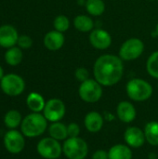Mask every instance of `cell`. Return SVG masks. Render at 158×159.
<instances>
[{"label": "cell", "instance_id": "cell-31", "mask_svg": "<svg viewBox=\"0 0 158 159\" xmlns=\"http://www.w3.org/2000/svg\"><path fill=\"white\" fill-rule=\"evenodd\" d=\"M3 77H4V71H3V68L0 66V81Z\"/></svg>", "mask_w": 158, "mask_h": 159}, {"label": "cell", "instance_id": "cell-23", "mask_svg": "<svg viewBox=\"0 0 158 159\" xmlns=\"http://www.w3.org/2000/svg\"><path fill=\"white\" fill-rule=\"evenodd\" d=\"M5 60L6 62L11 66H16L20 63L22 60V52L20 48L12 47L7 49L5 53Z\"/></svg>", "mask_w": 158, "mask_h": 159}, {"label": "cell", "instance_id": "cell-27", "mask_svg": "<svg viewBox=\"0 0 158 159\" xmlns=\"http://www.w3.org/2000/svg\"><path fill=\"white\" fill-rule=\"evenodd\" d=\"M74 76L78 81H80L82 83V82L89 79V72L85 67H79L75 70Z\"/></svg>", "mask_w": 158, "mask_h": 159}, {"label": "cell", "instance_id": "cell-19", "mask_svg": "<svg viewBox=\"0 0 158 159\" xmlns=\"http://www.w3.org/2000/svg\"><path fill=\"white\" fill-rule=\"evenodd\" d=\"M48 133L49 136L59 142L65 141L68 138V130L67 126L61 121L51 123L48 128Z\"/></svg>", "mask_w": 158, "mask_h": 159}, {"label": "cell", "instance_id": "cell-24", "mask_svg": "<svg viewBox=\"0 0 158 159\" xmlns=\"http://www.w3.org/2000/svg\"><path fill=\"white\" fill-rule=\"evenodd\" d=\"M87 11L92 16H101L105 11V4L102 0H87Z\"/></svg>", "mask_w": 158, "mask_h": 159}, {"label": "cell", "instance_id": "cell-18", "mask_svg": "<svg viewBox=\"0 0 158 159\" xmlns=\"http://www.w3.org/2000/svg\"><path fill=\"white\" fill-rule=\"evenodd\" d=\"M26 104L28 108L33 113H40L43 112L46 102L42 95H40L37 92H31L26 99Z\"/></svg>", "mask_w": 158, "mask_h": 159}, {"label": "cell", "instance_id": "cell-12", "mask_svg": "<svg viewBox=\"0 0 158 159\" xmlns=\"http://www.w3.org/2000/svg\"><path fill=\"white\" fill-rule=\"evenodd\" d=\"M89 42L93 48L103 50L111 46L112 37L107 31L98 28L91 31L89 34Z\"/></svg>", "mask_w": 158, "mask_h": 159}, {"label": "cell", "instance_id": "cell-30", "mask_svg": "<svg viewBox=\"0 0 158 159\" xmlns=\"http://www.w3.org/2000/svg\"><path fill=\"white\" fill-rule=\"evenodd\" d=\"M91 159H109L108 151H105V150H102V149L96 150L92 154Z\"/></svg>", "mask_w": 158, "mask_h": 159}, {"label": "cell", "instance_id": "cell-13", "mask_svg": "<svg viewBox=\"0 0 158 159\" xmlns=\"http://www.w3.org/2000/svg\"><path fill=\"white\" fill-rule=\"evenodd\" d=\"M116 116L121 122L128 124L135 120L137 116V111L135 106L131 102L128 101H123L117 104Z\"/></svg>", "mask_w": 158, "mask_h": 159}, {"label": "cell", "instance_id": "cell-8", "mask_svg": "<svg viewBox=\"0 0 158 159\" xmlns=\"http://www.w3.org/2000/svg\"><path fill=\"white\" fill-rule=\"evenodd\" d=\"M144 50V44L139 38H129L125 41L120 49L119 56L124 61H134L138 59Z\"/></svg>", "mask_w": 158, "mask_h": 159}, {"label": "cell", "instance_id": "cell-10", "mask_svg": "<svg viewBox=\"0 0 158 159\" xmlns=\"http://www.w3.org/2000/svg\"><path fill=\"white\" fill-rule=\"evenodd\" d=\"M4 145L10 154H20L25 146L24 135L16 129H10L4 136Z\"/></svg>", "mask_w": 158, "mask_h": 159}, {"label": "cell", "instance_id": "cell-16", "mask_svg": "<svg viewBox=\"0 0 158 159\" xmlns=\"http://www.w3.org/2000/svg\"><path fill=\"white\" fill-rule=\"evenodd\" d=\"M64 44V35L59 31H50L44 37V45L49 50H58Z\"/></svg>", "mask_w": 158, "mask_h": 159}, {"label": "cell", "instance_id": "cell-17", "mask_svg": "<svg viewBox=\"0 0 158 159\" xmlns=\"http://www.w3.org/2000/svg\"><path fill=\"white\" fill-rule=\"evenodd\" d=\"M109 159H132L133 154L131 148L127 144H115L112 146L109 151Z\"/></svg>", "mask_w": 158, "mask_h": 159}, {"label": "cell", "instance_id": "cell-14", "mask_svg": "<svg viewBox=\"0 0 158 159\" xmlns=\"http://www.w3.org/2000/svg\"><path fill=\"white\" fill-rule=\"evenodd\" d=\"M19 35L17 30L11 25H3L0 27V46L10 48L18 43Z\"/></svg>", "mask_w": 158, "mask_h": 159}, {"label": "cell", "instance_id": "cell-25", "mask_svg": "<svg viewBox=\"0 0 158 159\" xmlns=\"http://www.w3.org/2000/svg\"><path fill=\"white\" fill-rule=\"evenodd\" d=\"M146 70L152 77L158 79V50L153 52L148 58Z\"/></svg>", "mask_w": 158, "mask_h": 159}, {"label": "cell", "instance_id": "cell-1", "mask_svg": "<svg viewBox=\"0 0 158 159\" xmlns=\"http://www.w3.org/2000/svg\"><path fill=\"white\" fill-rule=\"evenodd\" d=\"M95 79L105 87L117 84L124 74V65L120 57L105 54L97 59L93 67Z\"/></svg>", "mask_w": 158, "mask_h": 159}, {"label": "cell", "instance_id": "cell-5", "mask_svg": "<svg viewBox=\"0 0 158 159\" xmlns=\"http://www.w3.org/2000/svg\"><path fill=\"white\" fill-rule=\"evenodd\" d=\"M80 99L88 103L99 102L102 96V86L96 79H88L82 82L78 89Z\"/></svg>", "mask_w": 158, "mask_h": 159}, {"label": "cell", "instance_id": "cell-26", "mask_svg": "<svg viewBox=\"0 0 158 159\" xmlns=\"http://www.w3.org/2000/svg\"><path fill=\"white\" fill-rule=\"evenodd\" d=\"M53 25H54V28L56 31L64 33L70 27V20L65 15H59L55 18Z\"/></svg>", "mask_w": 158, "mask_h": 159}, {"label": "cell", "instance_id": "cell-15", "mask_svg": "<svg viewBox=\"0 0 158 159\" xmlns=\"http://www.w3.org/2000/svg\"><path fill=\"white\" fill-rule=\"evenodd\" d=\"M84 125L88 132L97 133L101 131L103 128L104 119L100 113L96 111H91L86 115L84 118Z\"/></svg>", "mask_w": 158, "mask_h": 159}, {"label": "cell", "instance_id": "cell-3", "mask_svg": "<svg viewBox=\"0 0 158 159\" xmlns=\"http://www.w3.org/2000/svg\"><path fill=\"white\" fill-rule=\"evenodd\" d=\"M126 90L129 98L138 102L149 100L153 94V87L151 84L141 78L129 80L127 84Z\"/></svg>", "mask_w": 158, "mask_h": 159}, {"label": "cell", "instance_id": "cell-22", "mask_svg": "<svg viewBox=\"0 0 158 159\" xmlns=\"http://www.w3.org/2000/svg\"><path fill=\"white\" fill-rule=\"evenodd\" d=\"M21 115L17 110L8 111L4 117L5 125L10 129H15L16 128H18L21 124Z\"/></svg>", "mask_w": 158, "mask_h": 159}, {"label": "cell", "instance_id": "cell-11", "mask_svg": "<svg viewBox=\"0 0 158 159\" xmlns=\"http://www.w3.org/2000/svg\"><path fill=\"white\" fill-rule=\"evenodd\" d=\"M124 140L127 145H129L130 148H141L143 146L145 140L144 131L138 128V127H129L126 129L124 132Z\"/></svg>", "mask_w": 158, "mask_h": 159}, {"label": "cell", "instance_id": "cell-7", "mask_svg": "<svg viewBox=\"0 0 158 159\" xmlns=\"http://www.w3.org/2000/svg\"><path fill=\"white\" fill-rule=\"evenodd\" d=\"M0 87L2 91L8 96L20 95L25 89L24 80L18 75L8 74L4 75L0 81Z\"/></svg>", "mask_w": 158, "mask_h": 159}, {"label": "cell", "instance_id": "cell-6", "mask_svg": "<svg viewBox=\"0 0 158 159\" xmlns=\"http://www.w3.org/2000/svg\"><path fill=\"white\" fill-rule=\"evenodd\" d=\"M36 151L43 158L58 159L62 154V145L59 141L51 137H47L38 142Z\"/></svg>", "mask_w": 158, "mask_h": 159}, {"label": "cell", "instance_id": "cell-29", "mask_svg": "<svg viewBox=\"0 0 158 159\" xmlns=\"http://www.w3.org/2000/svg\"><path fill=\"white\" fill-rule=\"evenodd\" d=\"M17 44L21 48H29L33 45V40L28 35H20V36H19Z\"/></svg>", "mask_w": 158, "mask_h": 159}, {"label": "cell", "instance_id": "cell-21", "mask_svg": "<svg viewBox=\"0 0 158 159\" xmlns=\"http://www.w3.org/2000/svg\"><path fill=\"white\" fill-rule=\"evenodd\" d=\"M74 25L79 32L88 33L93 30L94 22L89 16L87 15H78L74 20Z\"/></svg>", "mask_w": 158, "mask_h": 159}, {"label": "cell", "instance_id": "cell-28", "mask_svg": "<svg viewBox=\"0 0 158 159\" xmlns=\"http://www.w3.org/2000/svg\"><path fill=\"white\" fill-rule=\"evenodd\" d=\"M68 130V138H75L79 137L80 134V127L77 123L72 122L67 126Z\"/></svg>", "mask_w": 158, "mask_h": 159}, {"label": "cell", "instance_id": "cell-4", "mask_svg": "<svg viewBox=\"0 0 158 159\" xmlns=\"http://www.w3.org/2000/svg\"><path fill=\"white\" fill-rule=\"evenodd\" d=\"M62 153L68 159H85L88 154V145L80 137L67 138L62 144Z\"/></svg>", "mask_w": 158, "mask_h": 159}, {"label": "cell", "instance_id": "cell-2", "mask_svg": "<svg viewBox=\"0 0 158 159\" xmlns=\"http://www.w3.org/2000/svg\"><path fill=\"white\" fill-rule=\"evenodd\" d=\"M47 129V120L40 113H32L26 116L20 124L21 133L27 138H35L42 135Z\"/></svg>", "mask_w": 158, "mask_h": 159}, {"label": "cell", "instance_id": "cell-33", "mask_svg": "<svg viewBox=\"0 0 158 159\" xmlns=\"http://www.w3.org/2000/svg\"><path fill=\"white\" fill-rule=\"evenodd\" d=\"M150 1H154V0H150Z\"/></svg>", "mask_w": 158, "mask_h": 159}, {"label": "cell", "instance_id": "cell-32", "mask_svg": "<svg viewBox=\"0 0 158 159\" xmlns=\"http://www.w3.org/2000/svg\"><path fill=\"white\" fill-rule=\"evenodd\" d=\"M156 34L158 35V23L157 25H156Z\"/></svg>", "mask_w": 158, "mask_h": 159}, {"label": "cell", "instance_id": "cell-9", "mask_svg": "<svg viewBox=\"0 0 158 159\" xmlns=\"http://www.w3.org/2000/svg\"><path fill=\"white\" fill-rule=\"evenodd\" d=\"M66 113V107L64 102L57 98H53L46 102L43 115L46 119L51 123L61 121Z\"/></svg>", "mask_w": 158, "mask_h": 159}, {"label": "cell", "instance_id": "cell-20", "mask_svg": "<svg viewBox=\"0 0 158 159\" xmlns=\"http://www.w3.org/2000/svg\"><path fill=\"white\" fill-rule=\"evenodd\" d=\"M144 135L146 142L152 146H158V122L150 121L144 127Z\"/></svg>", "mask_w": 158, "mask_h": 159}]
</instances>
